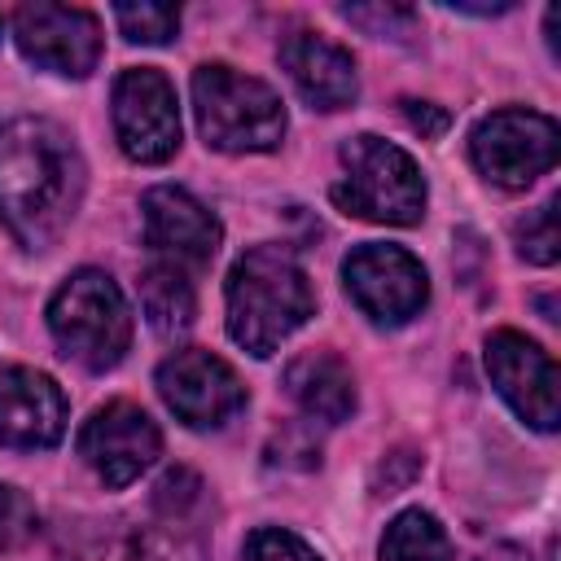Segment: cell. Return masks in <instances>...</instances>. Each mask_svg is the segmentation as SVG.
I'll return each instance as SVG.
<instances>
[{"label":"cell","instance_id":"obj_5","mask_svg":"<svg viewBox=\"0 0 561 561\" xmlns=\"http://www.w3.org/2000/svg\"><path fill=\"white\" fill-rule=\"evenodd\" d=\"M346 175L333 184V206L368 219V224H421L425 215V175L421 167L390 140L359 131L342 145Z\"/></svg>","mask_w":561,"mask_h":561},{"label":"cell","instance_id":"obj_3","mask_svg":"<svg viewBox=\"0 0 561 561\" xmlns=\"http://www.w3.org/2000/svg\"><path fill=\"white\" fill-rule=\"evenodd\" d=\"M193 114L197 131L219 153H272L285 140V105L280 96L224 61H206L193 70Z\"/></svg>","mask_w":561,"mask_h":561},{"label":"cell","instance_id":"obj_4","mask_svg":"<svg viewBox=\"0 0 561 561\" xmlns=\"http://www.w3.org/2000/svg\"><path fill=\"white\" fill-rule=\"evenodd\" d=\"M48 333L66 359L88 373L114 368L131 346V311L114 276L96 267L70 272L48 298Z\"/></svg>","mask_w":561,"mask_h":561},{"label":"cell","instance_id":"obj_24","mask_svg":"<svg viewBox=\"0 0 561 561\" xmlns=\"http://www.w3.org/2000/svg\"><path fill=\"white\" fill-rule=\"evenodd\" d=\"M399 110H403L408 127H412V131H421V140H434V136H443V131H447V110H438L434 101H412V96H403V101H399Z\"/></svg>","mask_w":561,"mask_h":561},{"label":"cell","instance_id":"obj_21","mask_svg":"<svg viewBox=\"0 0 561 561\" xmlns=\"http://www.w3.org/2000/svg\"><path fill=\"white\" fill-rule=\"evenodd\" d=\"M39 535V513L26 491L0 482V552H18Z\"/></svg>","mask_w":561,"mask_h":561},{"label":"cell","instance_id":"obj_1","mask_svg":"<svg viewBox=\"0 0 561 561\" xmlns=\"http://www.w3.org/2000/svg\"><path fill=\"white\" fill-rule=\"evenodd\" d=\"M88 167L70 131L39 114L0 123V224L31 250H53L79 215Z\"/></svg>","mask_w":561,"mask_h":561},{"label":"cell","instance_id":"obj_19","mask_svg":"<svg viewBox=\"0 0 561 561\" xmlns=\"http://www.w3.org/2000/svg\"><path fill=\"white\" fill-rule=\"evenodd\" d=\"M114 22H118L123 39H131V44H171L175 31H180V9L175 4H153V0L114 4Z\"/></svg>","mask_w":561,"mask_h":561},{"label":"cell","instance_id":"obj_6","mask_svg":"<svg viewBox=\"0 0 561 561\" xmlns=\"http://www.w3.org/2000/svg\"><path fill=\"white\" fill-rule=\"evenodd\" d=\"M557 149H561L557 123L548 114L522 110V105L495 110L469 131L473 167L500 188H526L539 175H548L557 167Z\"/></svg>","mask_w":561,"mask_h":561},{"label":"cell","instance_id":"obj_23","mask_svg":"<svg viewBox=\"0 0 561 561\" xmlns=\"http://www.w3.org/2000/svg\"><path fill=\"white\" fill-rule=\"evenodd\" d=\"M342 18L355 22V26H364V31L377 35V39H386V35H390V39H403V35H412V26H416V13L403 9V4H346Z\"/></svg>","mask_w":561,"mask_h":561},{"label":"cell","instance_id":"obj_26","mask_svg":"<svg viewBox=\"0 0 561 561\" xmlns=\"http://www.w3.org/2000/svg\"><path fill=\"white\" fill-rule=\"evenodd\" d=\"M0 31H4V18H0Z\"/></svg>","mask_w":561,"mask_h":561},{"label":"cell","instance_id":"obj_14","mask_svg":"<svg viewBox=\"0 0 561 561\" xmlns=\"http://www.w3.org/2000/svg\"><path fill=\"white\" fill-rule=\"evenodd\" d=\"M140 219H145V241L167 254L175 267L180 263H210L219 241H224V224L210 215V206H202L188 188L180 184H153L140 197Z\"/></svg>","mask_w":561,"mask_h":561},{"label":"cell","instance_id":"obj_16","mask_svg":"<svg viewBox=\"0 0 561 561\" xmlns=\"http://www.w3.org/2000/svg\"><path fill=\"white\" fill-rule=\"evenodd\" d=\"M285 390L307 416L329 421V425H337V421H346L355 412V373L333 351L294 355L289 368H285Z\"/></svg>","mask_w":561,"mask_h":561},{"label":"cell","instance_id":"obj_15","mask_svg":"<svg viewBox=\"0 0 561 561\" xmlns=\"http://www.w3.org/2000/svg\"><path fill=\"white\" fill-rule=\"evenodd\" d=\"M280 66L311 110L333 114V110L355 105V96H359L355 57L316 31H289L280 39Z\"/></svg>","mask_w":561,"mask_h":561},{"label":"cell","instance_id":"obj_25","mask_svg":"<svg viewBox=\"0 0 561 561\" xmlns=\"http://www.w3.org/2000/svg\"><path fill=\"white\" fill-rule=\"evenodd\" d=\"M478 561H530V552L517 548V543H495V548H486Z\"/></svg>","mask_w":561,"mask_h":561},{"label":"cell","instance_id":"obj_22","mask_svg":"<svg viewBox=\"0 0 561 561\" xmlns=\"http://www.w3.org/2000/svg\"><path fill=\"white\" fill-rule=\"evenodd\" d=\"M241 561H324L307 539H298L294 530H280V526H263L245 539L241 548Z\"/></svg>","mask_w":561,"mask_h":561},{"label":"cell","instance_id":"obj_10","mask_svg":"<svg viewBox=\"0 0 561 561\" xmlns=\"http://www.w3.org/2000/svg\"><path fill=\"white\" fill-rule=\"evenodd\" d=\"M153 386L162 403L175 412V421H184L188 430H219L228 416L245 408V386L232 373V364L202 346H184L167 355L158 364Z\"/></svg>","mask_w":561,"mask_h":561},{"label":"cell","instance_id":"obj_13","mask_svg":"<svg viewBox=\"0 0 561 561\" xmlns=\"http://www.w3.org/2000/svg\"><path fill=\"white\" fill-rule=\"evenodd\" d=\"M66 394L61 386L26 364L0 368V447L9 451H39L57 447L66 434Z\"/></svg>","mask_w":561,"mask_h":561},{"label":"cell","instance_id":"obj_17","mask_svg":"<svg viewBox=\"0 0 561 561\" xmlns=\"http://www.w3.org/2000/svg\"><path fill=\"white\" fill-rule=\"evenodd\" d=\"M140 307L158 333H180L193 324V311H197L193 280L175 263H153L140 276Z\"/></svg>","mask_w":561,"mask_h":561},{"label":"cell","instance_id":"obj_20","mask_svg":"<svg viewBox=\"0 0 561 561\" xmlns=\"http://www.w3.org/2000/svg\"><path fill=\"white\" fill-rule=\"evenodd\" d=\"M513 241H517V254H522L526 263H539V267L557 263V254H561L557 197H548L543 206L526 210V219H517V224H513Z\"/></svg>","mask_w":561,"mask_h":561},{"label":"cell","instance_id":"obj_9","mask_svg":"<svg viewBox=\"0 0 561 561\" xmlns=\"http://www.w3.org/2000/svg\"><path fill=\"white\" fill-rule=\"evenodd\" d=\"M482 355H486V373H491V386L500 390V399L530 425V430H543L552 434L557 421H561V381H557V364L552 355L517 333V329H495L486 333L482 342Z\"/></svg>","mask_w":561,"mask_h":561},{"label":"cell","instance_id":"obj_7","mask_svg":"<svg viewBox=\"0 0 561 561\" xmlns=\"http://www.w3.org/2000/svg\"><path fill=\"white\" fill-rule=\"evenodd\" d=\"M110 118H114V140L131 162L158 167V162L175 158L180 105H175V88L162 70H153V66L123 70L110 92Z\"/></svg>","mask_w":561,"mask_h":561},{"label":"cell","instance_id":"obj_18","mask_svg":"<svg viewBox=\"0 0 561 561\" xmlns=\"http://www.w3.org/2000/svg\"><path fill=\"white\" fill-rule=\"evenodd\" d=\"M377 557H381V561H456L447 530H443L438 517L425 513V508H403V513L386 526Z\"/></svg>","mask_w":561,"mask_h":561},{"label":"cell","instance_id":"obj_2","mask_svg":"<svg viewBox=\"0 0 561 561\" xmlns=\"http://www.w3.org/2000/svg\"><path fill=\"white\" fill-rule=\"evenodd\" d=\"M228 337L267 359L316 316V289L289 245H254L228 272Z\"/></svg>","mask_w":561,"mask_h":561},{"label":"cell","instance_id":"obj_11","mask_svg":"<svg viewBox=\"0 0 561 561\" xmlns=\"http://www.w3.org/2000/svg\"><path fill=\"white\" fill-rule=\"evenodd\" d=\"M13 39L26 61L66 79H83L101 61V18L79 4H22L13 13Z\"/></svg>","mask_w":561,"mask_h":561},{"label":"cell","instance_id":"obj_8","mask_svg":"<svg viewBox=\"0 0 561 561\" xmlns=\"http://www.w3.org/2000/svg\"><path fill=\"white\" fill-rule=\"evenodd\" d=\"M342 280L351 302L373 324H408L430 302V276L421 259L403 245L364 241L342 259Z\"/></svg>","mask_w":561,"mask_h":561},{"label":"cell","instance_id":"obj_12","mask_svg":"<svg viewBox=\"0 0 561 561\" xmlns=\"http://www.w3.org/2000/svg\"><path fill=\"white\" fill-rule=\"evenodd\" d=\"M79 456L83 465L110 486H127L136 482L158 456H162V434L153 425V416L131 403V399H114L105 408H96L83 430H79Z\"/></svg>","mask_w":561,"mask_h":561}]
</instances>
